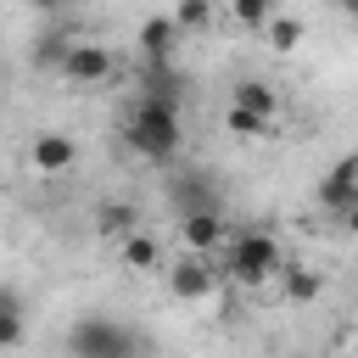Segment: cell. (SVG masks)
I'll use <instances>...</instances> for the list:
<instances>
[{
  "instance_id": "obj_5",
  "label": "cell",
  "mask_w": 358,
  "mask_h": 358,
  "mask_svg": "<svg viewBox=\"0 0 358 358\" xmlns=\"http://www.w3.org/2000/svg\"><path fill=\"white\" fill-rule=\"evenodd\" d=\"M67 347H73V352H90V358H117V352L134 347V336L117 330V324H106V319H78V324L67 330Z\"/></svg>"
},
{
  "instance_id": "obj_18",
  "label": "cell",
  "mask_w": 358,
  "mask_h": 358,
  "mask_svg": "<svg viewBox=\"0 0 358 358\" xmlns=\"http://www.w3.org/2000/svg\"><path fill=\"white\" fill-rule=\"evenodd\" d=\"M224 6H229V17H235V22L257 28V22L268 17V6H274V0H224Z\"/></svg>"
},
{
  "instance_id": "obj_8",
  "label": "cell",
  "mask_w": 358,
  "mask_h": 358,
  "mask_svg": "<svg viewBox=\"0 0 358 358\" xmlns=\"http://www.w3.org/2000/svg\"><path fill=\"white\" fill-rule=\"evenodd\" d=\"M319 207H330V213H352L358 207V157H336V168L319 185Z\"/></svg>"
},
{
  "instance_id": "obj_4",
  "label": "cell",
  "mask_w": 358,
  "mask_h": 358,
  "mask_svg": "<svg viewBox=\"0 0 358 358\" xmlns=\"http://www.w3.org/2000/svg\"><path fill=\"white\" fill-rule=\"evenodd\" d=\"M224 235H229V224H224L218 207H185V213H179V241H185V252L213 257V252L224 246Z\"/></svg>"
},
{
  "instance_id": "obj_11",
  "label": "cell",
  "mask_w": 358,
  "mask_h": 358,
  "mask_svg": "<svg viewBox=\"0 0 358 358\" xmlns=\"http://www.w3.org/2000/svg\"><path fill=\"white\" fill-rule=\"evenodd\" d=\"M229 101L246 106V112H257V117H274V112H280V95H274L263 78H241V84L229 90Z\"/></svg>"
},
{
  "instance_id": "obj_16",
  "label": "cell",
  "mask_w": 358,
  "mask_h": 358,
  "mask_svg": "<svg viewBox=\"0 0 358 358\" xmlns=\"http://www.w3.org/2000/svg\"><path fill=\"white\" fill-rule=\"evenodd\" d=\"M17 341H22V302L0 291V347H17Z\"/></svg>"
},
{
  "instance_id": "obj_13",
  "label": "cell",
  "mask_w": 358,
  "mask_h": 358,
  "mask_svg": "<svg viewBox=\"0 0 358 358\" xmlns=\"http://www.w3.org/2000/svg\"><path fill=\"white\" fill-rule=\"evenodd\" d=\"M224 129L235 134V140H263L268 129H274V117H257V112H246V106H224Z\"/></svg>"
},
{
  "instance_id": "obj_14",
  "label": "cell",
  "mask_w": 358,
  "mask_h": 358,
  "mask_svg": "<svg viewBox=\"0 0 358 358\" xmlns=\"http://www.w3.org/2000/svg\"><path fill=\"white\" fill-rule=\"evenodd\" d=\"M257 28L268 34V45H274L280 56H291V50L302 45V22H296V17H274V11H268V17L257 22Z\"/></svg>"
},
{
  "instance_id": "obj_9",
  "label": "cell",
  "mask_w": 358,
  "mask_h": 358,
  "mask_svg": "<svg viewBox=\"0 0 358 358\" xmlns=\"http://www.w3.org/2000/svg\"><path fill=\"white\" fill-rule=\"evenodd\" d=\"M274 280H280L285 302H319V291H324V274H313L308 263H291V257L280 263V274H274Z\"/></svg>"
},
{
  "instance_id": "obj_15",
  "label": "cell",
  "mask_w": 358,
  "mask_h": 358,
  "mask_svg": "<svg viewBox=\"0 0 358 358\" xmlns=\"http://www.w3.org/2000/svg\"><path fill=\"white\" fill-rule=\"evenodd\" d=\"M95 229H101V235H112V241H117V235H129V229H134V207H129V201H106V207L95 213Z\"/></svg>"
},
{
  "instance_id": "obj_2",
  "label": "cell",
  "mask_w": 358,
  "mask_h": 358,
  "mask_svg": "<svg viewBox=\"0 0 358 358\" xmlns=\"http://www.w3.org/2000/svg\"><path fill=\"white\" fill-rule=\"evenodd\" d=\"M179 106H173V95H145L134 112H129V145L140 151V157H151V162H168V157H179Z\"/></svg>"
},
{
  "instance_id": "obj_3",
  "label": "cell",
  "mask_w": 358,
  "mask_h": 358,
  "mask_svg": "<svg viewBox=\"0 0 358 358\" xmlns=\"http://www.w3.org/2000/svg\"><path fill=\"white\" fill-rule=\"evenodd\" d=\"M56 73L67 84H101L112 73V45H101V39H67L62 56H56Z\"/></svg>"
},
{
  "instance_id": "obj_12",
  "label": "cell",
  "mask_w": 358,
  "mask_h": 358,
  "mask_svg": "<svg viewBox=\"0 0 358 358\" xmlns=\"http://www.w3.org/2000/svg\"><path fill=\"white\" fill-rule=\"evenodd\" d=\"M117 252H123V263L134 268V274H145V268H157V241L151 235H140V229H129V235H117Z\"/></svg>"
},
{
  "instance_id": "obj_6",
  "label": "cell",
  "mask_w": 358,
  "mask_h": 358,
  "mask_svg": "<svg viewBox=\"0 0 358 358\" xmlns=\"http://www.w3.org/2000/svg\"><path fill=\"white\" fill-rule=\"evenodd\" d=\"M168 291H173L179 302H207V296L218 291V274H213V263H207L201 252H190V257H179V263L168 268Z\"/></svg>"
},
{
  "instance_id": "obj_19",
  "label": "cell",
  "mask_w": 358,
  "mask_h": 358,
  "mask_svg": "<svg viewBox=\"0 0 358 358\" xmlns=\"http://www.w3.org/2000/svg\"><path fill=\"white\" fill-rule=\"evenodd\" d=\"M34 6H39V11H56V6H62V0H34Z\"/></svg>"
},
{
  "instance_id": "obj_1",
  "label": "cell",
  "mask_w": 358,
  "mask_h": 358,
  "mask_svg": "<svg viewBox=\"0 0 358 358\" xmlns=\"http://www.w3.org/2000/svg\"><path fill=\"white\" fill-rule=\"evenodd\" d=\"M224 274L235 280V285H246V291H263V285H274V274H280V263H285V246L268 235V229H246V235H224Z\"/></svg>"
},
{
  "instance_id": "obj_10",
  "label": "cell",
  "mask_w": 358,
  "mask_h": 358,
  "mask_svg": "<svg viewBox=\"0 0 358 358\" xmlns=\"http://www.w3.org/2000/svg\"><path fill=\"white\" fill-rule=\"evenodd\" d=\"M173 39H179V28H173V17H151L145 28H140V50H145V62H168V50H173Z\"/></svg>"
},
{
  "instance_id": "obj_17",
  "label": "cell",
  "mask_w": 358,
  "mask_h": 358,
  "mask_svg": "<svg viewBox=\"0 0 358 358\" xmlns=\"http://www.w3.org/2000/svg\"><path fill=\"white\" fill-rule=\"evenodd\" d=\"M207 17H213V0H179L173 28H179V34H185V28H207Z\"/></svg>"
},
{
  "instance_id": "obj_7",
  "label": "cell",
  "mask_w": 358,
  "mask_h": 358,
  "mask_svg": "<svg viewBox=\"0 0 358 358\" xmlns=\"http://www.w3.org/2000/svg\"><path fill=\"white\" fill-rule=\"evenodd\" d=\"M78 162V145H73V134H62V129H45V134H34V145H28V168L34 173H67Z\"/></svg>"
}]
</instances>
